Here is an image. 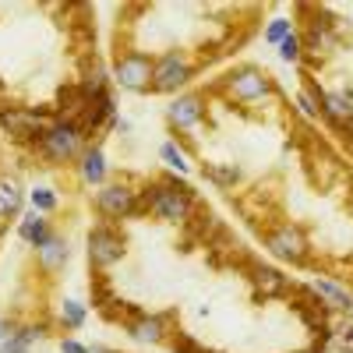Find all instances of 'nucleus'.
Wrapping results in <instances>:
<instances>
[{"label": "nucleus", "instance_id": "32", "mask_svg": "<svg viewBox=\"0 0 353 353\" xmlns=\"http://www.w3.org/2000/svg\"><path fill=\"white\" fill-rule=\"evenodd\" d=\"M18 329H14V321H0V343H4L8 336H14Z\"/></svg>", "mask_w": 353, "mask_h": 353}, {"label": "nucleus", "instance_id": "13", "mask_svg": "<svg viewBox=\"0 0 353 353\" xmlns=\"http://www.w3.org/2000/svg\"><path fill=\"white\" fill-rule=\"evenodd\" d=\"M166 117H170V124H173V128L191 131V128H198V124H201V117H205V103H201V96H181V99H173V103H170Z\"/></svg>", "mask_w": 353, "mask_h": 353}, {"label": "nucleus", "instance_id": "6", "mask_svg": "<svg viewBox=\"0 0 353 353\" xmlns=\"http://www.w3.org/2000/svg\"><path fill=\"white\" fill-rule=\"evenodd\" d=\"M226 92L241 103H258L272 92V78L265 74L261 68H237L226 78Z\"/></svg>", "mask_w": 353, "mask_h": 353}, {"label": "nucleus", "instance_id": "11", "mask_svg": "<svg viewBox=\"0 0 353 353\" xmlns=\"http://www.w3.org/2000/svg\"><path fill=\"white\" fill-rule=\"evenodd\" d=\"M128 332L138 343H166L170 339V314H138L134 321H128Z\"/></svg>", "mask_w": 353, "mask_h": 353}, {"label": "nucleus", "instance_id": "28", "mask_svg": "<svg viewBox=\"0 0 353 353\" xmlns=\"http://www.w3.org/2000/svg\"><path fill=\"white\" fill-rule=\"evenodd\" d=\"M28 350H32V346H28L18 332H14V336H8L4 343H0V353H28Z\"/></svg>", "mask_w": 353, "mask_h": 353}, {"label": "nucleus", "instance_id": "19", "mask_svg": "<svg viewBox=\"0 0 353 353\" xmlns=\"http://www.w3.org/2000/svg\"><path fill=\"white\" fill-rule=\"evenodd\" d=\"M21 212V188L8 176H0V216H18Z\"/></svg>", "mask_w": 353, "mask_h": 353}, {"label": "nucleus", "instance_id": "15", "mask_svg": "<svg viewBox=\"0 0 353 353\" xmlns=\"http://www.w3.org/2000/svg\"><path fill=\"white\" fill-rule=\"evenodd\" d=\"M106 121H117V117H113V99H110V96L88 99L81 121H78V131H81V134H92V131H99Z\"/></svg>", "mask_w": 353, "mask_h": 353}, {"label": "nucleus", "instance_id": "14", "mask_svg": "<svg viewBox=\"0 0 353 353\" xmlns=\"http://www.w3.org/2000/svg\"><path fill=\"white\" fill-rule=\"evenodd\" d=\"M251 283H254V293L261 301H276V297H283V293L290 290V279L279 269H269V265H254Z\"/></svg>", "mask_w": 353, "mask_h": 353}, {"label": "nucleus", "instance_id": "24", "mask_svg": "<svg viewBox=\"0 0 353 353\" xmlns=\"http://www.w3.org/2000/svg\"><path fill=\"white\" fill-rule=\"evenodd\" d=\"M28 201H32V212H43V216L57 209V194L50 188H36L32 194H28Z\"/></svg>", "mask_w": 353, "mask_h": 353}, {"label": "nucleus", "instance_id": "16", "mask_svg": "<svg viewBox=\"0 0 353 353\" xmlns=\"http://www.w3.org/2000/svg\"><path fill=\"white\" fill-rule=\"evenodd\" d=\"M39 254V265H43V272H57V269H64L68 258H71V248H68V237H61V233H53V237L36 248Z\"/></svg>", "mask_w": 353, "mask_h": 353}, {"label": "nucleus", "instance_id": "10", "mask_svg": "<svg viewBox=\"0 0 353 353\" xmlns=\"http://www.w3.org/2000/svg\"><path fill=\"white\" fill-rule=\"evenodd\" d=\"M307 293H311V297L325 307V311H343V314L353 311V293H350L346 286L332 283V279H311Z\"/></svg>", "mask_w": 353, "mask_h": 353}, {"label": "nucleus", "instance_id": "21", "mask_svg": "<svg viewBox=\"0 0 353 353\" xmlns=\"http://www.w3.org/2000/svg\"><path fill=\"white\" fill-rule=\"evenodd\" d=\"M85 314H88V307L81 301H64L61 304V325L64 329H81L85 325Z\"/></svg>", "mask_w": 353, "mask_h": 353}, {"label": "nucleus", "instance_id": "26", "mask_svg": "<svg viewBox=\"0 0 353 353\" xmlns=\"http://www.w3.org/2000/svg\"><path fill=\"white\" fill-rule=\"evenodd\" d=\"M170 350H173V353H205V346L194 343L188 332H176V336L170 339Z\"/></svg>", "mask_w": 353, "mask_h": 353}, {"label": "nucleus", "instance_id": "12", "mask_svg": "<svg viewBox=\"0 0 353 353\" xmlns=\"http://www.w3.org/2000/svg\"><path fill=\"white\" fill-rule=\"evenodd\" d=\"M318 110L332 128H350L353 124V96L350 92H321Z\"/></svg>", "mask_w": 353, "mask_h": 353}, {"label": "nucleus", "instance_id": "22", "mask_svg": "<svg viewBox=\"0 0 353 353\" xmlns=\"http://www.w3.org/2000/svg\"><path fill=\"white\" fill-rule=\"evenodd\" d=\"M279 61H286V64H297L301 61V57H304V43H301V32H290L279 46Z\"/></svg>", "mask_w": 353, "mask_h": 353}, {"label": "nucleus", "instance_id": "23", "mask_svg": "<svg viewBox=\"0 0 353 353\" xmlns=\"http://www.w3.org/2000/svg\"><path fill=\"white\" fill-rule=\"evenodd\" d=\"M159 156H163V159H166V166H170V170H176V173H188V170H191V166H188V156H184L181 149H176L173 141H166V145H163Z\"/></svg>", "mask_w": 353, "mask_h": 353}, {"label": "nucleus", "instance_id": "2", "mask_svg": "<svg viewBox=\"0 0 353 353\" xmlns=\"http://www.w3.org/2000/svg\"><path fill=\"white\" fill-rule=\"evenodd\" d=\"M81 131H78V124H68V121H53L46 131H43V138H39V152L46 156V159H53V163H71V159H78L81 156Z\"/></svg>", "mask_w": 353, "mask_h": 353}, {"label": "nucleus", "instance_id": "29", "mask_svg": "<svg viewBox=\"0 0 353 353\" xmlns=\"http://www.w3.org/2000/svg\"><path fill=\"white\" fill-rule=\"evenodd\" d=\"M297 106H301L304 117H318V113H321V110H318V99H314L311 92H301V96H297Z\"/></svg>", "mask_w": 353, "mask_h": 353}, {"label": "nucleus", "instance_id": "3", "mask_svg": "<svg viewBox=\"0 0 353 353\" xmlns=\"http://www.w3.org/2000/svg\"><path fill=\"white\" fill-rule=\"evenodd\" d=\"M152 68H156L152 57H145L141 50H128L117 57L113 81L128 88V92H145V88H152Z\"/></svg>", "mask_w": 353, "mask_h": 353}, {"label": "nucleus", "instance_id": "30", "mask_svg": "<svg viewBox=\"0 0 353 353\" xmlns=\"http://www.w3.org/2000/svg\"><path fill=\"white\" fill-rule=\"evenodd\" d=\"M18 336L32 346V343H39V339L46 336V325H25V329H18Z\"/></svg>", "mask_w": 353, "mask_h": 353}, {"label": "nucleus", "instance_id": "17", "mask_svg": "<svg viewBox=\"0 0 353 353\" xmlns=\"http://www.w3.org/2000/svg\"><path fill=\"white\" fill-rule=\"evenodd\" d=\"M18 237H21L25 244H32V248H43V244L53 237V230H50V223H46L43 212H28V216L18 223Z\"/></svg>", "mask_w": 353, "mask_h": 353}, {"label": "nucleus", "instance_id": "27", "mask_svg": "<svg viewBox=\"0 0 353 353\" xmlns=\"http://www.w3.org/2000/svg\"><path fill=\"white\" fill-rule=\"evenodd\" d=\"M332 339H336V346H339L343 353H353V314L339 325V332H332Z\"/></svg>", "mask_w": 353, "mask_h": 353}, {"label": "nucleus", "instance_id": "31", "mask_svg": "<svg viewBox=\"0 0 353 353\" xmlns=\"http://www.w3.org/2000/svg\"><path fill=\"white\" fill-rule=\"evenodd\" d=\"M61 353H88V346H81L78 339H64L61 343Z\"/></svg>", "mask_w": 353, "mask_h": 353}, {"label": "nucleus", "instance_id": "1", "mask_svg": "<svg viewBox=\"0 0 353 353\" xmlns=\"http://www.w3.org/2000/svg\"><path fill=\"white\" fill-rule=\"evenodd\" d=\"M141 212H152L159 216L163 223H188L191 212H194V194L188 184H176V181H166V184H156L149 188L141 198Z\"/></svg>", "mask_w": 353, "mask_h": 353}, {"label": "nucleus", "instance_id": "18", "mask_svg": "<svg viewBox=\"0 0 353 353\" xmlns=\"http://www.w3.org/2000/svg\"><path fill=\"white\" fill-rule=\"evenodd\" d=\"M78 173H81V181L85 184H103V176H106V156L103 149H85L81 152V163H78Z\"/></svg>", "mask_w": 353, "mask_h": 353}, {"label": "nucleus", "instance_id": "8", "mask_svg": "<svg viewBox=\"0 0 353 353\" xmlns=\"http://www.w3.org/2000/svg\"><path fill=\"white\" fill-rule=\"evenodd\" d=\"M124 258V237L117 233L113 226H96L88 233V261L96 265V269H110Z\"/></svg>", "mask_w": 353, "mask_h": 353}, {"label": "nucleus", "instance_id": "5", "mask_svg": "<svg viewBox=\"0 0 353 353\" xmlns=\"http://www.w3.org/2000/svg\"><path fill=\"white\" fill-rule=\"evenodd\" d=\"M96 209L106 219H131V216H141V201L131 184H106L96 194Z\"/></svg>", "mask_w": 353, "mask_h": 353}, {"label": "nucleus", "instance_id": "25", "mask_svg": "<svg viewBox=\"0 0 353 353\" xmlns=\"http://www.w3.org/2000/svg\"><path fill=\"white\" fill-rule=\"evenodd\" d=\"M290 32H293V28H290V21H286V18H272V21H269V28H265V43H276V46H279Z\"/></svg>", "mask_w": 353, "mask_h": 353}, {"label": "nucleus", "instance_id": "34", "mask_svg": "<svg viewBox=\"0 0 353 353\" xmlns=\"http://www.w3.org/2000/svg\"><path fill=\"white\" fill-rule=\"evenodd\" d=\"M297 353H318V350H314V346H311V350H297Z\"/></svg>", "mask_w": 353, "mask_h": 353}, {"label": "nucleus", "instance_id": "33", "mask_svg": "<svg viewBox=\"0 0 353 353\" xmlns=\"http://www.w3.org/2000/svg\"><path fill=\"white\" fill-rule=\"evenodd\" d=\"M88 353H110V350H103V346H92V350H88Z\"/></svg>", "mask_w": 353, "mask_h": 353}, {"label": "nucleus", "instance_id": "20", "mask_svg": "<svg viewBox=\"0 0 353 353\" xmlns=\"http://www.w3.org/2000/svg\"><path fill=\"white\" fill-rule=\"evenodd\" d=\"M205 176L216 181L219 188H233V184L241 181V170L233 166V163H209V166H205Z\"/></svg>", "mask_w": 353, "mask_h": 353}, {"label": "nucleus", "instance_id": "9", "mask_svg": "<svg viewBox=\"0 0 353 353\" xmlns=\"http://www.w3.org/2000/svg\"><path fill=\"white\" fill-rule=\"evenodd\" d=\"M53 121H46V117L36 113V110H18V106L0 110V128H4L8 134H14V138H43V131Z\"/></svg>", "mask_w": 353, "mask_h": 353}, {"label": "nucleus", "instance_id": "4", "mask_svg": "<svg viewBox=\"0 0 353 353\" xmlns=\"http://www.w3.org/2000/svg\"><path fill=\"white\" fill-rule=\"evenodd\" d=\"M191 78H194V68L188 61V53L170 50L152 68V92H176V88H181L184 81H191Z\"/></svg>", "mask_w": 353, "mask_h": 353}, {"label": "nucleus", "instance_id": "7", "mask_svg": "<svg viewBox=\"0 0 353 353\" xmlns=\"http://www.w3.org/2000/svg\"><path fill=\"white\" fill-rule=\"evenodd\" d=\"M265 248H269L276 258L293 261V265H301L307 258V237H304V230L293 226V223H279L269 237H265Z\"/></svg>", "mask_w": 353, "mask_h": 353}]
</instances>
